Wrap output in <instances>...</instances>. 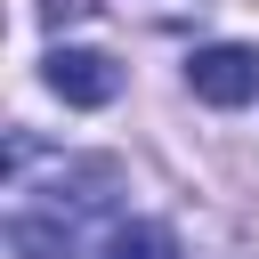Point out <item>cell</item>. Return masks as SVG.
<instances>
[{
    "label": "cell",
    "instance_id": "cell-1",
    "mask_svg": "<svg viewBox=\"0 0 259 259\" xmlns=\"http://www.w3.org/2000/svg\"><path fill=\"white\" fill-rule=\"evenodd\" d=\"M113 186H121V170L97 154H65L49 186L8 178V194H16L8 202V251L16 259H73L89 243V227L113 210Z\"/></svg>",
    "mask_w": 259,
    "mask_h": 259
},
{
    "label": "cell",
    "instance_id": "cell-2",
    "mask_svg": "<svg viewBox=\"0 0 259 259\" xmlns=\"http://www.w3.org/2000/svg\"><path fill=\"white\" fill-rule=\"evenodd\" d=\"M40 81H49L65 105H113V97H121V65H113L105 49H73V40L40 57Z\"/></svg>",
    "mask_w": 259,
    "mask_h": 259
},
{
    "label": "cell",
    "instance_id": "cell-3",
    "mask_svg": "<svg viewBox=\"0 0 259 259\" xmlns=\"http://www.w3.org/2000/svg\"><path fill=\"white\" fill-rule=\"evenodd\" d=\"M186 89L202 105H243V97H259V57L243 40H210V49L186 57Z\"/></svg>",
    "mask_w": 259,
    "mask_h": 259
},
{
    "label": "cell",
    "instance_id": "cell-4",
    "mask_svg": "<svg viewBox=\"0 0 259 259\" xmlns=\"http://www.w3.org/2000/svg\"><path fill=\"white\" fill-rule=\"evenodd\" d=\"M89 259H178V235H170L162 219H113Z\"/></svg>",
    "mask_w": 259,
    "mask_h": 259
}]
</instances>
